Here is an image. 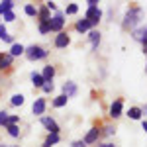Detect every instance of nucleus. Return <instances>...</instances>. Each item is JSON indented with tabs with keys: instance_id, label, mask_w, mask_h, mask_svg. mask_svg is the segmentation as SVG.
<instances>
[{
	"instance_id": "f257e3e1",
	"label": "nucleus",
	"mask_w": 147,
	"mask_h": 147,
	"mask_svg": "<svg viewBox=\"0 0 147 147\" xmlns=\"http://www.w3.org/2000/svg\"><path fill=\"white\" fill-rule=\"evenodd\" d=\"M143 18V10L139 6H131L129 10L125 12V18H124V28L125 30H136L137 24L141 22Z\"/></svg>"
},
{
	"instance_id": "f03ea898",
	"label": "nucleus",
	"mask_w": 147,
	"mask_h": 147,
	"mask_svg": "<svg viewBox=\"0 0 147 147\" xmlns=\"http://www.w3.org/2000/svg\"><path fill=\"white\" fill-rule=\"evenodd\" d=\"M24 53H26V57H28L30 61H39V59H45V57H47V51L43 49V47H39V45L28 47Z\"/></svg>"
},
{
	"instance_id": "7ed1b4c3",
	"label": "nucleus",
	"mask_w": 147,
	"mask_h": 147,
	"mask_svg": "<svg viewBox=\"0 0 147 147\" xmlns=\"http://www.w3.org/2000/svg\"><path fill=\"white\" fill-rule=\"evenodd\" d=\"M63 26H65V16H63L61 12H57L53 18H49V28H51V32H57V34H61Z\"/></svg>"
},
{
	"instance_id": "20e7f679",
	"label": "nucleus",
	"mask_w": 147,
	"mask_h": 147,
	"mask_svg": "<svg viewBox=\"0 0 147 147\" xmlns=\"http://www.w3.org/2000/svg\"><path fill=\"white\" fill-rule=\"evenodd\" d=\"M98 136H100V129L98 127H90V131L84 136V139H82V143L84 145H90V143H96L98 141Z\"/></svg>"
},
{
	"instance_id": "39448f33",
	"label": "nucleus",
	"mask_w": 147,
	"mask_h": 147,
	"mask_svg": "<svg viewBox=\"0 0 147 147\" xmlns=\"http://www.w3.org/2000/svg\"><path fill=\"white\" fill-rule=\"evenodd\" d=\"M122 106H124L122 98H118V100H114V102H112V106H110V116H112L114 120L122 116Z\"/></svg>"
},
{
	"instance_id": "423d86ee",
	"label": "nucleus",
	"mask_w": 147,
	"mask_h": 147,
	"mask_svg": "<svg viewBox=\"0 0 147 147\" xmlns=\"http://www.w3.org/2000/svg\"><path fill=\"white\" fill-rule=\"evenodd\" d=\"M69 43H71V39H69V35L65 34V32L57 34V37H55V47H59V49H63V47H67Z\"/></svg>"
},
{
	"instance_id": "0eeeda50",
	"label": "nucleus",
	"mask_w": 147,
	"mask_h": 147,
	"mask_svg": "<svg viewBox=\"0 0 147 147\" xmlns=\"http://www.w3.org/2000/svg\"><path fill=\"white\" fill-rule=\"evenodd\" d=\"M134 39L136 41H141V43H147V26L134 30Z\"/></svg>"
},
{
	"instance_id": "6e6552de",
	"label": "nucleus",
	"mask_w": 147,
	"mask_h": 147,
	"mask_svg": "<svg viewBox=\"0 0 147 147\" xmlns=\"http://www.w3.org/2000/svg\"><path fill=\"white\" fill-rule=\"evenodd\" d=\"M41 124L49 129V134H59V125H57L55 120H51V118H41Z\"/></svg>"
},
{
	"instance_id": "1a4fd4ad",
	"label": "nucleus",
	"mask_w": 147,
	"mask_h": 147,
	"mask_svg": "<svg viewBox=\"0 0 147 147\" xmlns=\"http://www.w3.org/2000/svg\"><path fill=\"white\" fill-rule=\"evenodd\" d=\"M63 94H65L67 98L75 96V94H77V84H75V82H71V80L65 82V84H63Z\"/></svg>"
},
{
	"instance_id": "9d476101",
	"label": "nucleus",
	"mask_w": 147,
	"mask_h": 147,
	"mask_svg": "<svg viewBox=\"0 0 147 147\" xmlns=\"http://www.w3.org/2000/svg\"><path fill=\"white\" fill-rule=\"evenodd\" d=\"M43 112H45V100L43 98H37L34 102V114L35 116H41Z\"/></svg>"
},
{
	"instance_id": "9b49d317",
	"label": "nucleus",
	"mask_w": 147,
	"mask_h": 147,
	"mask_svg": "<svg viewBox=\"0 0 147 147\" xmlns=\"http://www.w3.org/2000/svg\"><path fill=\"white\" fill-rule=\"evenodd\" d=\"M86 20H94V18H102V10L98 8V6H92V8H88L86 10V16H84Z\"/></svg>"
},
{
	"instance_id": "f8f14e48",
	"label": "nucleus",
	"mask_w": 147,
	"mask_h": 147,
	"mask_svg": "<svg viewBox=\"0 0 147 147\" xmlns=\"http://www.w3.org/2000/svg\"><path fill=\"white\" fill-rule=\"evenodd\" d=\"M88 39H90V43H92V49H98V43H100V32H98V30H92L90 34H88Z\"/></svg>"
},
{
	"instance_id": "ddd939ff",
	"label": "nucleus",
	"mask_w": 147,
	"mask_h": 147,
	"mask_svg": "<svg viewBox=\"0 0 147 147\" xmlns=\"http://www.w3.org/2000/svg\"><path fill=\"white\" fill-rule=\"evenodd\" d=\"M41 77H43V80H45V82H51V80H53V77H55V67L47 65V67L43 69V75H41Z\"/></svg>"
},
{
	"instance_id": "4468645a",
	"label": "nucleus",
	"mask_w": 147,
	"mask_h": 147,
	"mask_svg": "<svg viewBox=\"0 0 147 147\" xmlns=\"http://www.w3.org/2000/svg\"><path fill=\"white\" fill-rule=\"evenodd\" d=\"M12 8H14V2L12 0H2L0 2V16L6 14V12H12Z\"/></svg>"
},
{
	"instance_id": "2eb2a0df",
	"label": "nucleus",
	"mask_w": 147,
	"mask_h": 147,
	"mask_svg": "<svg viewBox=\"0 0 147 147\" xmlns=\"http://www.w3.org/2000/svg\"><path fill=\"white\" fill-rule=\"evenodd\" d=\"M90 30V22L84 18V20H79L77 22V32H80V34H84V32H88Z\"/></svg>"
},
{
	"instance_id": "dca6fc26",
	"label": "nucleus",
	"mask_w": 147,
	"mask_h": 147,
	"mask_svg": "<svg viewBox=\"0 0 147 147\" xmlns=\"http://www.w3.org/2000/svg\"><path fill=\"white\" fill-rule=\"evenodd\" d=\"M24 51H26V47L20 45V43H14L10 49V57H18V55H24Z\"/></svg>"
},
{
	"instance_id": "f3484780",
	"label": "nucleus",
	"mask_w": 147,
	"mask_h": 147,
	"mask_svg": "<svg viewBox=\"0 0 147 147\" xmlns=\"http://www.w3.org/2000/svg\"><path fill=\"white\" fill-rule=\"evenodd\" d=\"M32 82H34V86H35V88H41L45 80H43V77H41L39 73H32Z\"/></svg>"
},
{
	"instance_id": "a211bd4d",
	"label": "nucleus",
	"mask_w": 147,
	"mask_h": 147,
	"mask_svg": "<svg viewBox=\"0 0 147 147\" xmlns=\"http://www.w3.org/2000/svg\"><path fill=\"white\" fill-rule=\"evenodd\" d=\"M55 143H59V134H49L43 147H51V145H55Z\"/></svg>"
},
{
	"instance_id": "6ab92c4d",
	"label": "nucleus",
	"mask_w": 147,
	"mask_h": 147,
	"mask_svg": "<svg viewBox=\"0 0 147 147\" xmlns=\"http://www.w3.org/2000/svg\"><path fill=\"white\" fill-rule=\"evenodd\" d=\"M12 65V57L10 55H0V69L4 71V69H10Z\"/></svg>"
},
{
	"instance_id": "aec40b11",
	"label": "nucleus",
	"mask_w": 147,
	"mask_h": 147,
	"mask_svg": "<svg viewBox=\"0 0 147 147\" xmlns=\"http://www.w3.org/2000/svg\"><path fill=\"white\" fill-rule=\"evenodd\" d=\"M37 16H39V22H47L49 20V10L45 6L43 8H37Z\"/></svg>"
},
{
	"instance_id": "412c9836",
	"label": "nucleus",
	"mask_w": 147,
	"mask_h": 147,
	"mask_svg": "<svg viewBox=\"0 0 147 147\" xmlns=\"http://www.w3.org/2000/svg\"><path fill=\"white\" fill-rule=\"evenodd\" d=\"M67 96H65V94H61V96H57L55 100H53V106H55V108H61V106H65V104H67Z\"/></svg>"
},
{
	"instance_id": "4be33fe9",
	"label": "nucleus",
	"mask_w": 147,
	"mask_h": 147,
	"mask_svg": "<svg viewBox=\"0 0 147 147\" xmlns=\"http://www.w3.org/2000/svg\"><path fill=\"white\" fill-rule=\"evenodd\" d=\"M127 116H129L131 120H139V118H141V110H139V108H129Z\"/></svg>"
},
{
	"instance_id": "5701e85b",
	"label": "nucleus",
	"mask_w": 147,
	"mask_h": 147,
	"mask_svg": "<svg viewBox=\"0 0 147 147\" xmlns=\"http://www.w3.org/2000/svg\"><path fill=\"white\" fill-rule=\"evenodd\" d=\"M6 129H8V134L12 137H20V127L18 125H6Z\"/></svg>"
},
{
	"instance_id": "b1692460",
	"label": "nucleus",
	"mask_w": 147,
	"mask_h": 147,
	"mask_svg": "<svg viewBox=\"0 0 147 147\" xmlns=\"http://www.w3.org/2000/svg\"><path fill=\"white\" fill-rule=\"evenodd\" d=\"M10 102H12V106H22V104H24V96H22V94H14Z\"/></svg>"
},
{
	"instance_id": "393cba45",
	"label": "nucleus",
	"mask_w": 147,
	"mask_h": 147,
	"mask_svg": "<svg viewBox=\"0 0 147 147\" xmlns=\"http://www.w3.org/2000/svg\"><path fill=\"white\" fill-rule=\"evenodd\" d=\"M51 28H49V20L47 22H39V34H49Z\"/></svg>"
},
{
	"instance_id": "a878e982",
	"label": "nucleus",
	"mask_w": 147,
	"mask_h": 147,
	"mask_svg": "<svg viewBox=\"0 0 147 147\" xmlns=\"http://www.w3.org/2000/svg\"><path fill=\"white\" fill-rule=\"evenodd\" d=\"M77 12H79V6H77V4H69L67 10H65V14L71 16V14H77ZM65 14H63V16H65Z\"/></svg>"
},
{
	"instance_id": "bb28decb",
	"label": "nucleus",
	"mask_w": 147,
	"mask_h": 147,
	"mask_svg": "<svg viewBox=\"0 0 147 147\" xmlns=\"http://www.w3.org/2000/svg\"><path fill=\"white\" fill-rule=\"evenodd\" d=\"M26 14H28V16H37V8H35L34 4H28V6H26Z\"/></svg>"
},
{
	"instance_id": "cd10ccee",
	"label": "nucleus",
	"mask_w": 147,
	"mask_h": 147,
	"mask_svg": "<svg viewBox=\"0 0 147 147\" xmlns=\"http://www.w3.org/2000/svg\"><path fill=\"white\" fill-rule=\"evenodd\" d=\"M0 18H2L4 22H14V20H16V16H14V12H6V14H2Z\"/></svg>"
},
{
	"instance_id": "c85d7f7f",
	"label": "nucleus",
	"mask_w": 147,
	"mask_h": 147,
	"mask_svg": "<svg viewBox=\"0 0 147 147\" xmlns=\"http://www.w3.org/2000/svg\"><path fill=\"white\" fill-rule=\"evenodd\" d=\"M104 134H106V136H114V134H116V127H114V125H106V127H104Z\"/></svg>"
},
{
	"instance_id": "c756f323",
	"label": "nucleus",
	"mask_w": 147,
	"mask_h": 147,
	"mask_svg": "<svg viewBox=\"0 0 147 147\" xmlns=\"http://www.w3.org/2000/svg\"><path fill=\"white\" fill-rule=\"evenodd\" d=\"M41 88H43V92H51V90H53V82H43Z\"/></svg>"
},
{
	"instance_id": "7c9ffc66",
	"label": "nucleus",
	"mask_w": 147,
	"mask_h": 147,
	"mask_svg": "<svg viewBox=\"0 0 147 147\" xmlns=\"http://www.w3.org/2000/svg\"><path fill=\"white\" fill-rule=\"evenodd\" d=\"M6 120H8V114L0 112V125H6Z\"/></svg>"
},
{
	"instance_id": "2f4dec72",
	"label": "nucleus",
	"mask_w": 147,
	"mask_h": 147,
	"mask_svg": "<svg viewBox=\"0 0 147 147\" xmlns=\"http://www.w3.org/2000/svg\"><path fill=\"white\" fill-rule=\"evenodd\" d=\"M2 39H4V41H8V43H12V41H14V37H12L10 34H6L4 37H2Z\"/></svg>"
},
{
	"instance_id": "473e14b6",
	"label": "nucleus",
	"mask_w": 147,
	"mask_h": 147,
	"mask_svg": "<svg viewBox=\"0 0 147 147\" xmlns=\"http://www.w3.org/2000/svg\"><path fill=\"white\" fill-rule=\"evenodd\" d=\"M6 34H8V32H6V28H4V26H0V39H2Z\"/></svg>"
},
{
	"instance_id": "72a5a7b5",
	"label": "nucleus",
	"mask_w": 147,
	"mask_h": 147,
	"mask_svg": "<svg viewBox=\"0 0 147 147\" xmlns=\"http://www.w3.org/2000/svg\"><path fill=\"white\" fill-rule=\"evenodd\" d=\"M86 4H88V8H92V6H98V2H96V0H88Z\"/></svg>"
},
{
	"instance_id": "f704fd0d",
	"label": "nucleus",
	"mask_w": 147,
	"mask_h": 147,
	"mask_svg": "<svg viewBox=\"0 0 147 147\" xmlns=\"http://www.w3.org/2000/svg\"><path fill=\"white\" fill-rule=\"evenodd\" d=\"M96 147H116V145H114V143H98Z\"/></svg>"
},
{
	"instance_id": "c9c22d12",
	"label": "nucleus",
	"mask_w": 147,
	"mask_h": 147,
	"mask_svg": "<svg viewBox=\"0 0 147 147\" xmlns=\"http://www.w3.org/2000/svg\"><path fill=\"white\" fill-rule=\"evenodd\" d=\"M73 147H86V145H84L82 141H75V143H73Z\"/></svg>"
},
{
	"instance_id": "e433bc0d",
	"label": "nucleus",
	"mask_w": 147,
	"mask_h": 147,
	"mask_svg": "<svg viewBox=\"0 0 147 147\" xmlns=\"http://www.w3.org/2000/svg\"><path fill=\"white\" fill-rule=\"evenodd\" d=\"M139 110H141V116H143V114L147 116V106H145V108H139Z\"/></svg>"
},
{
	"instance_id": "4c0bfd02",
	"label": "nucleus",
	"mask_w": 147,
	"mask_h": 147,
	"mask_svg": "<svg viewBox=\"0 0 147 147\" xmlns=\"http://www.w3.org/2000/svg\"><path fill=\"white\" fill-rule=\"evenodd\" d=\"M143 53L147 55V43H143Z\"/></svg>"
},
{
	"instance_id": "58836bf2",
	"label": "nucleus",
	"mask_w": 147,
	"mask_h": 147,
	"mask_svg": "<svg viewBox=\"0 0 147 147\" xmlns=\"http://www.w3.org/2000/svg\"><path fill=\"white\" fill-rule=\"evenodd\" d=\"M143 129H145V134H147V122H143Z\"/></svg>"
},
{
	"instance_id": "ea45409f",
	"label": "nucleus",
	"mask_w": 147,
	"mask_h": 147,
	"mask_svg": "<svg viewBox=\"0 0 147 147\" xmlns=\"http://www.w3.org/2000/svg\"><path fill=\"white\" fill-rule=\"evenodd\" d=\"M0 20H2V18H0Z\"/></svg>"
},
{
	"instance_id": "a19ab883",
	"label": "nucleus",
	"mask_w": 147,
	"mask_h": 147,
	"mask_svg": "<svg viewBox=\"0 0 147 147\" xmlns=\"http://www.w3.org/2000/svg\"><path fill=\"white\" fill-rule=\"evenodd\" d=\"M0 55H2V53H0Z\"/></svg>"
}]
</instances>
